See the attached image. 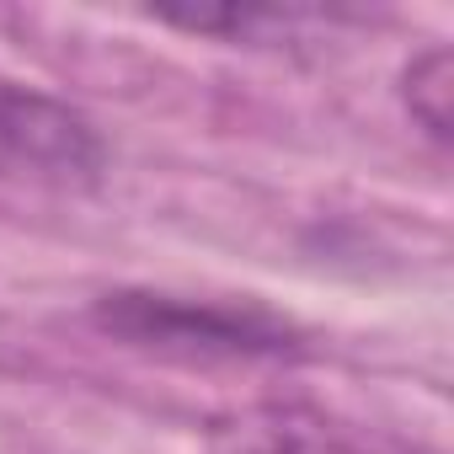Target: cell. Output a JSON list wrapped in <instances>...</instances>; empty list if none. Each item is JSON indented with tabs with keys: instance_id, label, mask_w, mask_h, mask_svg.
Masks as SVG:
<instances>
[{
	"instance_id": "6da1fadb",
	"label": "cell",
	"mask_w": 454,
	"mask_h": 454,
	"mask_svg": "<svg viewBox=\"0 0 454 454\" xmlns=\"http://www.w3.org/2000/svg\"><path fill=\"white\" fill-rule=\"evenodd\" d=\"M91 326L118 348L176 364H294L310 353L305 326L257 300H198L171 289H107L91 300Z\"/></svg>"
},
{
	"instance_id": "5b68a950",
	"label": "cell",
	"mask_w": 454,
	"mask_h": 454,
	"mask_svg": "<svg viewBox=\"0 0 454 454\" xmlns=\"http://www.w3.org/2000/svg\"><path fill=\"white\" fill-rule=\"evenodd\" d=\"M401 107L433 150H449V139H454V59H449L443 43H427L422 54L406 59Z\"/></svg>"
},
{
	"instance_id": "3957f363",
	"label": "cell",
	"mask_w": 454,
	"mask_h": 454,
	"mask_svg": "<svg viewBox=\"0 0 454 454\" xmlns=\"http://www.w3.org/2000/svg\"><path fill=\"white\" fill-rule=\"evenodd\" d=\"M203 454H438V449L305 401H252L208 422Z\"/></svg>"
},
{
	"instance_id": "7a4b0ae2",
	"label": "cell",
	"mask_w": 454,
	"mask_h": 454,
	"mask_svg": "<svg viewBox=\"0 0 454 454\" xmlns=\"http://www.w3.org/2000/svg\"><path fill=\"white\" fill-rule=\"evenodd\" d=\"M102 129L65 97L0 70V182L81 192L107 176Z\"/></svg>"
},
{
	"instance_id": "277c9868",
	"label": "cell",
	"mask_w": 454,
	"mask_h": 454,
	"mask_svg": "<svg viewBox=\"0 0 454 454\" xmlns=\"http://www.w3.org/2000/svg\"><path fill=\"white\" fill-rule=\"evenodd\" d=\"M155 22L182 27V33H203V38H224V43L278 49V43H294L310 27H332L342 17L337 12H316V6H198V12L160 6Z\"/></svg>"
}]
</instances>
